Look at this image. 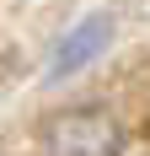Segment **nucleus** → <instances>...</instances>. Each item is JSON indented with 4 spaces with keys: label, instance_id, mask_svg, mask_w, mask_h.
I'll return each instance as SVG.
<instances>
[{
    "label": "nucleus",
    "instance_id": "obj_1",
    "mask_svg": "<svg viewBox=\"0 0 150 156\" xmlns=\"http://www.w3.org/2000/svg\"><path fill=\"white\" fill-rule=\"evenodd\" d=\"M123 129L102 108H70L43 124V151L48 156H118Z\"/></svg>",
    "mask_w": 150,
    "mask_h": 156
},
{
    "label": "nucleus",
    "instance_id": "obj_2",
    "mask_svg": "<svg viewBox=\"0 0 150 156\" xmlns=\"http://www.w3.org/2000/svg\"><path fill=\"white\" fill-rule=\"evenodd\" d=\"M107 38H113V16H86L80 27H70L59 38V48H54V70H48V81H64V76H75L80 65H91L97 54L107 48Z\"/></svg>",
    "mask_w": 150,
    "mask_h": 156
}]
</instances>
